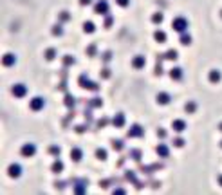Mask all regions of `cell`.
I'll return each instance as SVG.
<instances>
[{
  "label": "cell",
  "instance_id": "cell-6",
  "mask_svg": "<svg viewBox=\"0 0 222 195\" xmlns=\"http://www.w3.org/2000/svg\"><path fill=\"white\" fill-rule=\"evenodd\" d=\"M20 154H22V157H33V155L36 154V146L33 143H25L20 148Z\"/></svg>",
  "mask_w": 222,
  "mask_h": 195
},
{
  "label": "cell",
  "instance_id": "cell-33",
  "mask_svg": "<svg viewBox=\"0 0 222 195\" xmlns=\"http://www.w3.org/2000/svg\"><path fill=\"white\" fill-rule=\"evenodd\" d=\"M96 157H98L99 161H105L107 159V150L105 148H98V150H96Z\"/></svg>",
  "mask_w": 222,
  "mask_h": 195
},
{
  "label": "cell",
  "instance_id": "cell-26",
  "mask_svg": "<svg viewBox=\"0 0 222 195\" xmlns=\"http://www.w3.org/2000/svg\"><path fill=\"white\" fill-rule=\"evenodd\" d=\"M49 154L53 155V157H60V154H62V148H60L58 144H53V146H49Z\"/></svg>",
  "mask_w": 222,
  "mask_h": 195
},
{
  "label": "cell",
  "instance_id": "cell-48",
  "mask_svg": "<svg viewBox=\"0 0 222 195\" xmlns=\"http://www.w3.org/2000/svg\"><path fill=\"white\" fill-rule=\"evenodd\" d=\"M80 4L81 6H89V4H92V0H80Z\"/></svg>",
  "mask_w": 222,
  "mask_h": 195
},
{
  "label": "cell",
  "instance_id": "cell-47",
  "mask_svg": "<svg viewBox=\"0 0 222 195\" xmlns=\"http://www.w3.org/2000/svg\"><path fill=\"white\" fill-rule=\"evenodd\" d=\"M54 186H56V188H60V190H62V188H63V186H65V183H62V181H56V183H54Z\"/></svg>",
  "mask_w": 222,
  "mask_h": 195
},
{
  "label": "cell",
  "instance_id": "cell-31",
  "mask_svg": "<svg viewBox=\"0 0 222 195\" xmlns=\"http://www.w3.org/2000/svg\"><path fill=\"white\" fill-rule=\"evenodd\" d=\"M184 109H186V112L193 114L195 110H197V103H195V101H188L186 105H184Z\"/></svg>",
  "mask_w": 222,
  "mask_h": 195
},
{
  "label": "cell",
  "instance_id": "cell-24",
  "mask_svg": "<svg viewBox=\"0 0 222 195\" xmlns=\"http://www.w3.org/2000/svg\"><path fill=\"white\" fill-rule=\"evenodd\" d=\"M74 105H76V100H74V96H71V94H65V107H69V109L72 110Z\"/></svg>",
  "mask_w": 222,
  "mask_h": 195
},
{
  "label": "cell",
  "instance_id": "cell-3",
  "mask_svg": "<svg viewBox=\"0 0 222 195\" xmlns=\"http://www.w3.org/2000/svg\"><path fill=\"white\" fill-rule=\"evenodd\" d=\"M11 92L15 98H24L25 94H27V87L24 85V83H15L13 87H11Z\"/></svg>",
  "mask_w": 222,
  "mask_h": 195
},
{
  "label": "cell",
  "instance_id": "cell-36",
  "mask_svg": "<svg viewBox=\"0 0 222 195\" xmlns=\"http://www.w3.org/2000/svg\"><path fill=\"white\" fill-rule=\"evenodd\" d=\"M125 179H127V181H136V174H134L132 170H127V172H125Z\"/></svg>",
  "mask_w": 222,
  "mask_h": 195
},
{
  "label": "cell",
  "instance_id": "cell-5",
  "mask_svg": "<svg viewBox=\"0 0 222 195\" xmlns=\"http://www.w3.org/2000/svg\"><path fill=\"white\" fill-rule=\"evenodd\" d=\"M141 135H145V128L141 125H132L127 132V137H141Z\"/></svg>",
  "mask_w": 222,
  "mask_h": 195
},
{
  "label": "cell",
  "instance_id": "cell-37",
  "mask_svg": "<svg viewBox=\"0 0 222 195\" xmlns=\"http://www.w3.org/2000/svg\"><path fill=\"white\" fill-rule=\"evenodd\" d=\"M112 24H114V18H112L110 15H107L105 16V24H103V25H105V27H112Z\"/></svg>",
  "mask_w": 222,
  "mask_h": 195
},
{
  "label": "cell",
  "instance_id": "cell-10",
  "mask_svg": "<svg viewBox=\"0 0 222 195\" xmlns=\"http://www.w3.org/2000/svg\"><path fill=\"white\" fill-rule=\"evenodd\" d=\"M145 65H146V58H145L143 54H137V56L132 60V67H134V69H143Z\"/></svg>",
  "mask_w": 222,
  "mask_h": 195
},
{
  "label": "cell",
  "instance_id": "cell-53",
  "mask_svg": "<svg viewBox=\"0 0 222 195\" xmlns=\"http://www.w3.org/2000/svg\"><path fill=\"white\" fill-rule=\"evenodd\" d=\"M220 146H222V141H220Z\"/></svg>",
  "mask_w": 222,
  "mask_h": 195
},
{
  "label": "cell",
  "instance_id": "cell-17",
  "mask_svg": "<svg viewBox=\"0 0 222 195\" xmlns=\"http://www.w3.org/2000/svg\"><path fill=\"white\" fill-rule=\"evenodd\" d=\"M51 172H54V174H62L63 172V163L60 161V157H56V161L51 166Z\"/></svg>",
  "mask_w": 222,
  "mask_h": 195
},
{
  "label": "cell",
  "instance_id": "cell-20",
  "mask_svg": "<svg viewBox=\"0 0 222 195\" xmlns=\"http://www.w3.org/2000/svg\"><path fill=\"white\" fill-rule=\"evenodd\" d=\"M112 148L116 150V152H121L123 148H125V143H123V139H112Z\"/></svg>",
  "mask_w": 222,
  "mask_h": 195
},
{
  "label": "cell",
  "instance_id": "cell-42",
  "mask_svg": "<svg viewBox=\"0 0 222 195\" xmlns=\"http://www.w3.org/2000/svg\"><path fill=\"white\" fill-rule=\"evenodd\" d=\"M101 78H103V80H107V78H110V69H108V67H105V69L101 71Z\"/></svg>",
  "mask_w": 222,
  "mask_h": 195
},
{
  "label": "cell",
  "instance_id": "cell-13",
  "mask_svg": "<svg viewBox=\"0 0 222 195\" xmlns=\"http://www.w3.org/2000/svg\"><path fill=\"white\" fill-rule=\"evenodd\" d=\"M81 157H83V152H81V148L74 146L72 150H71V159H72L74 163H80V161H81Z\"/></svg>",
  "mask_w": 222,
  "mask_h": 195
},
{
  "label": "cell",
  "instance_id": "cell-34",
  "mask_svg": "<svg viewBox=\"0 0 222 195\" xmlns=\"http://www.w3.org/2000/svg\"><path fill=\"white\" fill-rule=\"evenodd\" d=\"M96 51H98L96 43H90V45L87 47V54H89V56H96Z\"/></svg>",
  "mask_w": 222,
  "mask_h": 195
},
{
  "label": "cell",
  "instance_id": "cell-11",
  "mask_svg": "<svg viewBox=\"0 0 222 195\" xmlns=\"http://www.w3.org/2000/svg\"><path fill=\"white\" fill-rule=\"evenodd\" d=\"M155 152H157L159 157H168L170 155V148L164 143H159L157 146H155Z\"/></svg>",
  "mask_w": 222,
  "mask_h": 195
},
{
  "label": "cell",
  "instance_id": "cell-12",
  "mask_svg": "<svg viewBox=\"0 0 222 195\" xmlns=\"http://www.w3.org/2000/svg\"><path fill=\"white\" fill-rule=\"evenodd\" d=\"M172 126H173V130H175V132H184L188 125H186V121H184V119H173Z\"/></svg>",
  "mask_w": 222,
  "mask_h": 195
},
{
  "label": "cell",
  "instance_id": "cell-27",
  "mask_svg": "<svg viewBox=\"0 0 222 195\" xmlns=\"http://www.w3.org/2000/svg\"><path fill=\"white\" fill-rule=\"evenodd\" d=\"M141 150H139V148H132V150H130V157H132V159H134V161H141Z\"/></svg>",
  "mask_w": 222,
  "mask_h": 195
},
{
  "label": "cell",
  "instance_id": "cell-45",
  "mask_svg": "<svg viewBox=\"0 0 222 195\" xmlns=\"http://www.w3.org/2000/svg\"><path fill=\"white\" fill-rule=\"evenodd\" d=\"M74 130H76V132H78V134H83L85 130H87V126H85V125H78V126H76Z\"/></svg>",
  "mask_w": 222,
  "mask_h": 195
},
{
  "label": "cell",
  "instance_id": "cell-28",
  "mask_svg": "<svg viewBox=\"0 0 222 195\" xmlns=\"http://www.w3.org/2000/svg\"><path fill=\"white\" fill-rule=\"evenodd\" d=\"M163 20H164V15H163L161 11H157V13L152 15V22H154V24H161Z\"/></svg>",
  "mask_w": 222,
  "mask_h": 195
},
{
  "label": "cell",
  "instance_id": "cell-19",
  "mask_svg": "<svg viewBox=\"0 0 222 195\" xmlns=\"http://www.w3.org/2000/svg\"><path fill=\"white\" fill-rule=\"evenodd\" d=\"M154 38H155V42H159V43H164V42H166V33L157 29V31L154 33Z\"/></svg>",
  "mask_w": 222,
  "mask_h": 195
},
{
  "label": "cell",
  "instance_id": "cell-14",
  "mask_svg": "<svg viewBox=\"0 0 222 195\" xmlns=\"http://www.w3.org/2000/svg\"><path fill=\"white\" fill-rule=\"evenodd\" d=\"M2 63H4L6 67H11V65H15V63H16V56H15V54H11V52H7V54L2 58Z\"/></svg>",
  "mask_w": 222,
  "mask_h": 195
},
{
  "label": "cell",
  "instance_id": "cell-18",
  "mask_svg": "<svg viewBox=\"0 0 222 195\" xmlns=\"http://www.w3.org/2000/svg\"><path fill=\"white\" fill-rule=\"evenodd\" d=\"M83 31L87 33V34H92V33L96 31V24L94 22H90V20H87L83 24Z\"/></svg>",
  "mask_w": 222,
  "mask_h": 195
},
{
  "label": "cell",
  "instance_id": "cell-29",
  "mask_svg": "<svg viewBox=\"0 0 222 195\" xmlns=\"http://www.w3.org/2000/svg\"><path fill=\"white\" fill-rule=\"evenodd\" d=\"M54 58H56V49H54V47H49V49L45 51V60L51 62V60H54Z\"/></svg>",
  "mask_w": 222,
  "mask_h": 195
},
{
  "label": "cell",
  "instance_id": "cell-41",
  "mask_svg": "<svg viewBox=\"0 0 222 195\" xmlns=\"http://www.w3.org/2000/svg\"><path fill=\"white\" fill-rule=\"evenodd\" d=\"M163 65H161V62H157V65H155V76H163Z\"/></svg>",
  "mask_w": 222,
  "mask_h": 195
},
{
  "label": "cell",
  "instance_id": "cell-30",
  "mask_svg": "<svg viewBox=\"0 0 222 195\" xmlns=\"http://www.w3.org/2000/svg\"><path fill=\"white\" fill-rule=\"evenodd\" d=\"M74 63H76V58H74V56H71V54L63 56V65L65 67H71V65H74Z\"/></svg>",
  "mask_w": 222,
  "mask_h": 195
},
{
  "label": "cell",
  "instance_id": "cell-9",
  "mask_svg": "<svg viewBox=\"0 0 222 195\" xmlns=\"http://www.w3.org/2000/svg\"><path fill=\"white\" fill-rule=\"evenodd\" d=\"M112 125H114L116 128H123V126H125V114L117 112L116 116L112 117Z\"/></svg>",
  "mask_w": 222,
  "mask_h": 195
},
{
  "label": "cell",
  "instance_id": "cell-44",
  "mask_svg": "<svg viewBox=\"0 0 222 195\" xmlns=\"http://www.w3.org/2000/svg\"><path fill=\"white\" fill-rule=\"evenodd\" d=\"M117 6H121V7H127L128 4H130V0H116Z\"/></svg>",
  "mask_w": 222,
  "mask_h": 195
},
{
  "label": "cell",
  "instance_id": "cell-43",
  "mask_svg": "<svg viewBox=\"0 0 222 195\" xmlns=\"http://www.w3.org/2000/svg\"><path fill=\"white\" fill-rule=\"evenodd\" d=\"M110 60H112V52L110 51L103 52V62H110Z\"/></svg>",
  "mask_w": 222,
  "mask_h": 195
},
{
  "label": "cell",
  "instance_id": "cell-21",
  "mask_svg": "<svg viewBox=\"0 0 222 195\" xmlns=\"http://www.w3.org/2000/svg\"><path fill=\"white\" fill-rule=\"evenodd\" d=\"M179 42H181V45H190V43H191V36H190V34H188L186 31H184V33H181Z\"/></svg>",
  "mask_w": 222,
  "mask_h": 195
},
{
  "label": "cell",
  "instance_id": "cell-39",
  "mask_svg": "<svg viewBox=\"0 0 222 195\" xmlns=\"http://www.w3.org/2000/svg\"><path fill=\"white\" fill-rule=\"evenodd\" d=\"M69 18H71V15H69L67 11H62V13H60V22H67Z\"/></svg>",
  "mask_w": 222,
  "mask_h": 195
},
{
  "label": "cell",
  "instance_id": "cell-25",
  "mask_svg": "<svg viewBox=\"0 0 222 195\" xmlns=\"http://www.w3.org/2000/svg\"><path fill=\"white\" fill-rule=\"evenodd\" d=\"M101 105H103V100H101V98H92V100L89 101V107H90V109H99Z\"/></svg>",
  "mask_w": 222,
  "mask_h": 195
},
{
  "label": "cell",
  "instance_id": "cell-2",
  "mask_svg": "<svg viewBox=\"0 0 222 195\" xmlns=\"http://www.w3.org/2000/svg\"><path fill=\"white\" fill-rule=\"evenodd\" d=\"M43 107H45V100H43V98H40V96L33 98L31 101H29V109H31L33 112H38V110H42Z\"/></svg>",
  "mask_w": 222,
  "mask_h": 195
},
{
  "label": "cell",
  "instance_id": "cell-51",
  "mask_svg": "<svg viewBox=\"0 0 222 195\" xmlns=\"http://www.w3.org/2000/svg\"><path fill=\"white\" fill-rule=\"evenodd\" d=\"M217 179H219V184H220V186H222V174H220V175H219V177H217Z\"/></svg>",
  "mask_w": 222,
  "mask_h": 195
},
{
  "label": "cell",
  "instance_id": "cell-7",
  "mask_svg": "<svg viewBox=\"0 0 222 195\" xmlns=\"http://www.w3.org/2000/svg\"><path fill=\"white\" fill-rule=\"evenodd\" d=\"M7 175L9 177H13V179H18L22 175V166L18 163H13L9 164V168H7Z\"/></svg>",
  "mask_w": 222,
  "mask_h": 195
},
{
  "label": "cell",
  "instance_id": "cell-16",
  "mask_svg": "<svg viewBox=\"0 0 222 195\" xmlns=\"http://www.w3.org/2000/svg\"><path fill=\"white\" fill-rule=\"evenodd\" d=\"M170 78L175 80V82L182 80V69H181V67H173V69L170 71Z\"/></svg>",
  "mask_w": 222,
  "mask_h": 195
},
{
  "label": "cell",
  "instance_id": "cell-8",
  "mask_svg": "<svg viewBox=\"0 0 222 195\" xmlns=\"http://www.w3.org/2000/svg\"><path fill=\"white\" fill-rule=\"evenodd\" d=\"M155 101H157L159 105H170V103H172V96H170L168 92H159L157 96H155Z\"/></svg>",
  "mask_w": 222,
  "mask_h": 195
},
{
  "label": "cell",
  "instance_id": "cell-49",
  "mask_svg": "<svg viewBox=\"0 0 222 195\" xmlns=\"http://www.w3.org/2000/svg\"><path fill=\"white\" fill-rule=\"evenodd\" d=\"M60 91H67V83L62 82V85H60Z\"/></svg>",
  "mask_w": 222,
  "mask_h": 195
},
{
  "label": "cell",
  "instance_id": "cell-50",
  "mask_svg": "<svg viewBox=\"0 0 222 195\" xmlns=\"http://www.w3.org/2000/svg\"><path fill=\"white\" fill-rule=\"evenodd\" d=\"M114 193H125V190H123V188H116V190H114Z\"/></svg>",
  "mask_w": 222,
  "mask_h": 195
},
{
  "label": "cell",
  "instance_id": "cell-15",
  "mask_svg": "<svg viewBox=\"0 0 222 195\" xmlns=\"http://www.w3.org/2000/svg\"><path fill=\"white\" fill-rule=\"evenodd\" d=\"M208 78H210V82L211 83H219L222 80V74H220L219 69H213V71H210V76H208Z\"/></svg>",
  "mask_w": 222,
  "mask_h": 195
},
{
  "label": "cell",
  "instance_id": "cell-4",
  "mask_svg": "<svg viewBox=\"0 0 222 195\" xmlns=\"http://www.w3.org/2000/svg\"><path fill=\"white\" fill-rule=\"evenodd\" d=\"M94 13L96 15L107 16V15H108V2H107V0H98V4L94 6Z\"/></svg>",
  "mask_w": 222,
  "mask_h": 195
},
{
  "label": "cell",
  "instance_id": "cell-32",
  "mask_svg": "<svg viewBox=\"0 0 222 195\" xmlns=\"http://www.w3.org/2000/svg\"><path fill=\"white\" fill-rule=\"evenodd\" d=\"M53 34H54V36H62V34H63V27H62V24H60V22H58V24L53 27Z\"/></svg>",
  "mask_w": 222,
  "mask_h": 195
},
{
  "label": "cell",
  "instance_id": "cell-1",
  "mask_svg": "<svg viewBox=\"0 0 222 195\" xmlns=\"http://www.w3.org/2000/svg\"><path fill=\"white\" fill-rule=\"evenodd\" d=\"M172 27H173V31H177V33H184L188 29V20L184 16H177L172 22Z\"/></svg>",
  "mask_w": 222,
  "mask_h": 195
},
{
  "label": "cell",
  "instance_id": "cell-46",
  "mask_svg": "<svg viewBox=\"0 0 222 195\" xmlns=\"http://www.w3.org/2000/svg\"><path fill=\"white\" fill-rule=\"evenodd\" d=\"M85 119H87V121H92V114H90V110H85Z\"/></svg>",
  "mask_w": 222,
  "mask_h": 195
},
{
  "label": "cell",
  "instance_id": "cell-40",
  "mask_svg": "<svg viewBox=\"0 0 222 195\" xmlns=\"http://www.w3.org/2000/svg\"><path fill=\"white\" fill-rule=\"evenodd\" d=\"M157 137H161V139H164V137H166V135H168V132H166V130H164V128H157Z\"/></svg>",
  "mask_w": 222,
  "mask_h": 195
},
{
  "label": "cell",
  "instance_id": "cell-52",
  "mask_svg": "<svg viewBox=\"0 0 222 195\" xmlns=\"http://www.w3.org/2000/svg\"><path fill=\"white\" fill-rule=\"evenodd\" d=\"M219 128H220V132H222V123H220V125H219Z\"/></svg>",
  "mask_w": 222,
  "mask_h": 195
},
{
  "label": "cell",
  "instance_id": "cell-22",
  "mask_svg": "<svg viewBox=\"0 0 222 195\" xmlns=\"http://www.w3.org/2000/svg\"><path fill=\"white\" fill-rule=\"evenodd\" d=\"M177 56H179V54H177L175 49H170V51H166L164 54H163V58H164V60H177Z\"/></svg>",
  "mask_w": 222,
  "mask_h": 195
},
{
  "label": "cell",
  "instance_id": "cell-35",
  "mask_svg": "<svg viewBox=\"0 0 222 195\" xmlns=\"http://www.w3.org/2000/svg\"><path fill=\"white\" fill-rule=\"evenodd\" d=\"M110 121H112V119H108V117H101V119H98V126H99V128H103V126H107Z\"/></svg>",
  "mask_w": 222,
  "mask_h": 195
},
{
  "label": "cell",
  "instance_id": "cell-23",
  "mask_svg": "<svg viewBox=\"0 0 222 195\" xmlns=\"http://www.w3.org/2000/svg\"><path fill=\"white\" fill-rule=\"evenodd\" d=\"M74 192H76V193H83V192H87V181H80L78 184L74 186Z\"/></svg>",
  "mask_w": 222,
  "mask_h": 195
},
{
  "label": "cell",
  "instance_id": "cell-38",
  "mask_svg": "<svg viewBox=\"0 0 222 195\" xmlns=\"http://www.w3.org/2000/svg\"><path fill=\"white\" fill-rule=\"evenodd\" d=\"M173 146H184V139L182 137H173Z\"/></svg>",
  "mask_w": 222,
  "mask_h": 195
}]
</instances>
